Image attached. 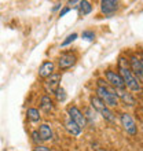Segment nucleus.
I'll use <instances>...</instances> for the list:
<instances>
[{"mask_svg": "<svg viewBox=\"0 0 143 151\" xmlns=\"http://www.w3.org/2000/svg\"><path fill=\"white\" fill-rule=\"evenodd\" d=\"M118 72H120V76L123 77L124 84H125V87L128 89H131L132 92H139L142 89L139 80L132 74L131 69L128 68L127 60L124 59V58H120V60H118Z\"/></svg>", "mask_w": 143, "mask_h": 151, "instance_id": "1", "label": "nucleus"}, {"mask_svg": "<svg viewBox=\"0 0 143 151\" xmlns=\"http://www.w3.org/2000/svg\"><path fill=\"white\" fill-rule=\"evenodd\" d=\"M96 96L99 98L107 107H117L118 106V96L116 93V89L109 88L107 85H98L96 88Z\"/></svg>", "mask_w": 143, "mask_h": 151, "instance_id": "2", "label": "nucleus"}, {"mask_svg": "<svg viewBox=\"0 0 143 151\" xmlns=\"http://www.w3.org/2000/svg\"><path fill=\"white\" fill-rule=\"evenodd\" d=\"M61 78H62L61 73H54L48 78H46V81H44V89H46V92L47 93H55L61 88Z\"/></svg>", "mask_w": 143, "mask_h": 151, "instance_id": "3", "label": "nucleus"}, {"mask_svg": "<svg viewBox=\"0 0 143 151\" xmlns=\"http://www.w3.org/2000/svg\"><path fill=\"white\" fill-rule=\"evenodd\" d=\"M120 122H121L124 131L127 132L128 135L134 136L138 133V127H136V124H135V121H134V118L131 117V114H128V113L120 114Z\"/></svg>", "mask_w": 143, "mask_h": 151, "instance_id": "4", "label": "nucleus"}, {"mask_svg": "<svg viewBox=\"0 0 143 151\" xmlns=\"http://www.w3.org/2000/svg\"><path fill=\"white\" fill-rule=\"evenodd\" d=\"M68 115H69V118H70L73 122L77 124L81 129L87 125V118H85V115H84L83 113L80 111L79 107H76V106H69L68 107Z\"/></svg>", "mask_w": 143, "mask_h": 151, "instance_id": "5", "label": "nucleus"}, {"mask_svg": "<svg viewBox=\"0 0 143 151\" xmlns=\"http://www.w3.org/2000/svg\"><path fill=\"white\" fill-rule=\"evenodd\" d=\"M105 77H106V81L110 84L114 89H124L125 88V84H124L123 77L120 76V73H116L113 70H106L105 72Z\"/></svg>", "mask_w": 143, "mask_h": 151, "instance_id": "6", "label": "nucleus"}, {"mask_svg": "<svg viewBox=\"0 0 143 151\" xmlns=\"http://www.w3.org/2000/svg\"><path fill=\"white\" fill-rule=\"evenodd\" d=\"M76 58L74 54H72V52H65L62 55L58 58V68L61 70H66V69H70L72 66H74L76 65Z\"/></svg>", "mask_w": 143, "mask_h": 151, "instance_id": "7", "label": "nucleus"}, {"mask_svg": "<svg viewBox=\"0 0 143 151\" xmlns=\"http://www.w3.org/2000/svg\"><path fill=\"white\" fill-rule=\"evenodd\" d=\"M129 63H131V72L132 74L135 76L136 78L143 80V68H142V62H140V58L138 55H132L129 58Z\"/></svg>", "mask_w": 143, "mask_h": 151, "instance_id": "8", "label": "nucleus"}, {"mask_svg": "<svg viewBox=\"0 0 143 151\" xmlns=\"http://www.w3.org/2000/svg\"><path fill=\"white\" fill-rule=\"evenodd\" d=\"M100 10L105 15H113L118 10V1L116 0H103L100 1Z\"/></svg>", "mask_w": 143, "mask_h": 151, "instance_id": "9", "label": "nucleus"}, {"mask_svg": "<svg viewBox=\"0 0 143 151\" xmlns=\"http://www.w3.org/2000/svg\"><path fill=\"white\" fill-rule=\"evenodd\" d=\"M54 70H55V65L51 60H46L41 63L39 69V76L43 77V78H48L51 74H54Z\"/></svg>", "mask_w": 143, "mask_h": 151, "instance_id": "10", "label": "nucleus"}, {"mask_svg": "<svg viewBox=\"0 0 143 151\" xmlns=\"http://www.w3.org/2000/svg\"><path fill=\"white\" fill-rule=\"evenodd\" d=\"M39 135H40V137H41L43 142H48V140L52 139L54 133H52V129L48 124H41L39 127Z\"/></svg>", "mask_w": 143, "mask_h": 151, "instance_id": "11", "label": "nucleus"}, {"mask_svg": "<svg viewBox=\"0 0 143 151\" xmlns=\"http://www.w3.org/2000/svg\"><path fill=\"white\" fill-rule=\"evenodd\" d=\"M40 109L46 113H50L54 110V102L50 98V95H43L40 99Z\"/></svg>", "mask_w": 143, "mask_h": 151, "instance_id": "12", "label": "nucleus"}, {"mask_svg": "<svg viewBox=\"0 0 143 151\" xmlns=\"http://www.w3.org/2000/svg\"><path fill=\"white\" fill-rule=\"evenodd\" d=\"M90 103H91V107L94 109L95 111H98V113H100L102 110H105V109L107 107L106 104H105L96 95H92L91 98H90Z\"/></svg>", "mask_w": 143, "mask_h": 151, "instance_id": "13", "label": "nucleus"}, {"mask_svg": "<svg viewBox=\"0 0 143 151\" xmlns=\"http://www.w3.org/2000/svg\"><path fill=\"white\" fill-rule=\"evenodd\" d=\"M116 93L118 96V99H121L124 103L129 104V106H134V104H135V99L132 98V95L131 93H127L124 89H116Z\"/></svg>", "mask_w": 143, "mask_h": 151, "instance_id": "14", "label": "nucleus"}, {"mask_svg": "<svg viewBox=\"0 0 143 151\" xmlns=\"http://www.w3.org/2000/svg\"><path fill=\"white\" fill-rule=\"evenodd\" d=\"M65 128H66V131H68L72 136H79L80 133H81V128H80L76 122H73L70 118L66 121V124H65Z\"/></svg>", "mask_w": 143, "mask_h": 151, "instance_id": "15", "label": "nucleus"}, {"mask_svg": "<svg viewBox=\"0 0 143 151\" xmlns=\"http://www.w3.org/2000/svg\"><path fill=\"white\" fill-rule=\"evenodd\" d=\"M26 117H28V119L29 121H32V122H39L40 118H41L39 109H35V107L28 109V111H26Z\"/></svg>", "mask_w": 143, "mask_h": 151, "instance_id": "16", "label": "nucleus"}, {"mask_svg": "<svg viewBox=\"0 0 143 151\" xmlns=\"http://www.w3.org/2000/svg\"><path fill=\"white\" fill-rule=\"evenodd\" d=\"M80 6H79V14L81 17H84V15H88L90 12L92 11V6H91V3L90 1H80Z\"/></svg>", "mask_w": 143, "mask_h": 151, "instance_id": "17", "label": "nucleus"}, {"mask_svg": "<svg viewBox=\"0 0 143 151\" xmlns=\"http://www.w3.org/2000/svg\"><path fill=\"white\" fill-rule=\"evenodd\" d=\"M100 115L103 117V119H106V121H109V122H114L116 121V115L113 114V111H111L109 107H106L105 110H102V111H100Z\"/></svg>", "mask_w": 143, "mask_h": 151, "instance_id": "18", "label": "nucleus"}, {"mask_svg": "<svg viewBox=\"0 0 143 151\" xmlns=\"http://www.w3.org/2000/svg\"><path fill=\"white\" fill-rule=\"evenodd\" d=\"M54 95L56 96V99L59 100V102H65V100H66V91H65L64 88H59Z\"/></svg>", "mask_w": 143, "mask_h": 151, "instance_id": "19", "label": "nucleus"}, {"mask_svg": "<svg viewBox=\"0 0 143 151\" xmlns=\"http://www.w3.org/2000/svg\"><path fill=\"white\" fill-rule=\"evenodd\" d=\"M30 136H32V142H33V143H36V146H39V144L43 142V140H41V137H40V135H39V131H33Z\"/></svg>", "mask_w": 143, "mask_h": 151, "instance_id": "20", "label": "nucleus"}, {"mask_svg": "<svg viewBox=\"0 0 143 151\" xmlns=\"http://www.w3.org/2000/svg\"><path fill=\"white\" fill-rule=\"evenodd\" d=\"M77 39V33H72V35H69L68 37H66V40H64V41H62V45H68V44H70L72 41H74V40Z\"/></svg>", "mask_w": 143, "mask_h": 151, "instance_id": "21", "label": "nucleus"}, {"mask_svg": "<svg viewBox=\"0 0 143 151\" xmlns=\"http://www.w3.org/2000/svg\"><path fill=\"white\" fill-rule=\"evenodd\" d=\"M83 39H85V40H94L95 39V33L94 32H91V30H85V32H83Z\"/></svg>", "mask_w": 143, "mask_h": 151, "instance_id": "22", "label": "nucleus"}, {"mask_svg": "<svg viewBox=\"0 0 143 151\" xmlns=\"http://www.w3.org/2000/svg\"><path fill=\"white\" fill-rule=\"evenodd\" d=\"M33 151H51L47 146H43V144H39V146H35Z\"/></svg>", "mask_w": 143, "mask_h": 151, "instance_id": "23", "label": "nucleus"}, {"mask_svg": "<svg viewBox=\"0 0 143 151\" xmlns=\"http://www.w3.org/2000/svg\"><path fill=\"white\" fill-rule=\"evenodd\" d=\"M68 11H69V8H65L64 11H61V17H64V15H65V14H66V12H68Z\"/></svg>", "mask_w": 143, "mask_h": 151, "instance_id": "24", "label": "nucleus"}, {"mask_svg": "<svg viewBox=\"0 0 143 151\" xmlns=\"http://www.w3.org/2000/svg\"><path fill=\"white\" fill-rule=\"evenodd\" d=\"M140 62H142V68H143V51H142V56H140Z\"/></svg>", "mask_w": 143, "mask_h": 151, "instance_id": "25", "label": "nucleus"}]
</instances>
